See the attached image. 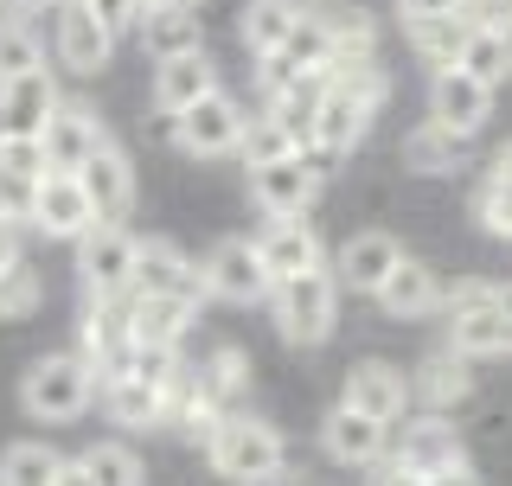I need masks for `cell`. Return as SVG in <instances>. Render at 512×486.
Segmentation results:
<instances>
[{"mask_svg": "<svg viewBox=\"0 0 512 486\" xmlns=\"http://www.w3.org/2000/svg\"><path fill=\"white\" fill-rule=\"evenodd\" d=\"M205 461H212V474H224L231 486H276L288 474V442H282L276 423H263V416L224 410L218 429L205 435Z\"/></svg>", "mask_w": 512, "mask_h": 486, "instance_id": "obj_1", "label": "cell"}, {"mask_svg": "<svg viewBox=\"0 0 512 486\" xmlns=\"http://www.w3.org/2000/svg\"><path fill=\"white\" fill-rule=\"evenodd\" d=\"M90 397H96V371L77 352H45L20 378V410L32 423H77L90 410Z\"/></svg>", "mask_w": 512, "mask_h": 486, "instance_id": "obj_2", "label": "cell"}, {"mask_svg": "<svg viewBox=\"0 0 512 486\" xmlns=\"http://www.w3.org/2000/svg\"><path fill=\"white\" fill-rule=\"evenodd\" d=\"M269 314H276V333L288 346H327L333 327H340V282H333L327 269L276 282L269 288Z\"/></svg>", "mask_w": 512, "mask_h": 486, "instance_id": "obj_3", "label": "cell"}, {"mask_svg": "<svg viewBox=\"0 0 512 486\" xmlns=\"http://www.w3.org/2000/svg\"><path fill=\"white\" fill-rule=\"evenodd\" d=\"M135 231L128 224H90L77 237V282H84L90 301H116L135 282Z\"/></svg>", "mask_w": 512, "mask_h": 486, "instance_id": "obj_4", "label": "cell"}, {"mask_svg": "<svg viewBox=\"0 0 512 486\" xmlns=\"http://www.w3.org/2000/svg\"><path fill=\"white\" fill-rule=\"evenodd\" d=\"M244 122H250V109L237 103L231 90H212V96H199L192 109H180V116H173V148L192 154V160L237 154V141H244Z\"/></svg>", "mask_w": 512, "mask_h": 486, "instance_id": "obj_5", "label": "cell"}, {"mask_svg": "<svg viewBox=\"0 0 512 486\" xmlns=\"http://www.w3.org/2000/svg\"><path fill=\"white\" fill-rule=\"evenodd\" d=\"M269 269H263V256H256V243L250 237H218L212 250H205V263H199V295H212V301H231V307H250V301H269Z\"/></svg>", "mask_w": 512, "mask_h": 486, "instance_id": "obj_6", "label": "cell"}, {"mask_svg": "<svg viewBox=\"0 0 512 486\" xmlns=\"http://www.w3.org/2000/svg\"><path fill=\"white\" fill-rule=\"evenodd\" d=\"M372 116L378 109H365L352 90H340L327 77L320 84V96H314V122H308V154L314 160H340V154H352L365 141V128H372Z\"/></svg>", "mask_w": 512, "mask_h": 486, "instance_id": "obj_7", "label": "cell"}, {"mask_svg": "<svg viewBox=\"0 0 512 486\" xmlns=\"http://www.w3.org/2000/svg\"><path fill=\"white\" fill-rule=\"evenodd\" d=\"M109 141V128H103V116H96L90 103H64L45 116V128H39V148H45V173H77L84 160L96 154Z\"/></svg>", "mask_w": 512, "mask_h": 486, "instance_id": "obj_8", "label": "cell"}, {"mask_svg": "<svg viewBox=\"0 0 512 486\" xmlns=\"http://www.w3.org/2000/svg\"><path fill=\"white\" fill-rule=\"evenodd\" d=\"M493 116V90L487 84H474L468 71H429V122L448 128V135H461V141H474L480 128H487Z\"/></svg>", "mask_w": 512, "mask_h": 486, "instance_id": "obj_9", "label": "cell"}, {"mask_svg": "<svg viewBox=\"0 0 512 486\" xmlns=\"http://www.w3.org/2000/svg\"><path fill=\"white\" fill-rule=\"evenodd\" d=\"M320 173L327 167H320L314 154H288V160H276V167L250 173V199L263 205L269 218H301L320 199Z\"/></svg>", "mask_w": 512, "mask_h": 486, "instance_id": "obj_10", "label": "cell"}, {"mask_svg": "<svg viewBox=\"0 0 512 486\" xmlns=\"http://www.w3.org/2000/svg\"><path fill=\"white\" fill-rule=\"evenodd\" d=\"M340 403L391 429L397 416L410 410V371H404V365H391V359H359V365L346 371V391H340Z\"/></svg>", "mask_w": 512, "mask_h": 486, "instance_id": "obj_11", "label": "cell"}, {"mask_svg": "<svg viewBox=\"0 0 512 486\" xmlns=\"http://www.w3.org/2000/svg\"><path fill=\"white\" fill-rule=\"evenodd\" d=\"M384 461H397L404 474H416V480L429 486V480L455 474V467H468V448H461L455 423H442V416H423V423H404V442H397Z\"/></svg>", "mask_w": 512, "mask_h": 486, "instance_id": "obj_12", "label": "cell"}, {"mask_svg": "<svg viewBox=\"0 0 512 486\" xmlns=\"http://www.w3.org/2000/svg\"><path fill=\"white\" fill-rule=\"evenodd\" d=\"M77 186H84L96 224H122L128 212H135V167H128V154L116 148V141H103V148L77 167Z\"/></svg>", "mask_w": 512, "mask_h": 486, "instance_id": "obj_13", "label": "cell"}, {"mask_svg": "<svg viewBox=\"0 0 512 486\" xmlns=\"http://www.w3.org/2000/svg\"><path fill=\"white\" fill-rule=\"evenodd\" d=\"M250 243H256V256H263L269 282H295V275H308V269H327L320 237H314L308 218H269Z\"/></svg>", "mask_w": 512, "mask_h": 486, "instance_id": "obj_14", "label": "cell"}, {"mask_svg": "<svg viewBox=\"0 0 512 486\" xmlns=\"http://www.w3.org/2000/svg\"><path fill=\"white\" fill-rule=\"evenodd\" d=\"M397 263H404V250H397V237L391 231H352L340 250H333V282L352 288V295H378L384 288V275H391Z\"/></svg>", "mask_w": 512, "mask_h": 486, "instance_id": "obj_15", "label": "cell"}, {"mask_svg": "<svg viewBox=\"0 0 512 486\" xmlns=\"http://www.w3.org/2000/svg\"><path fill=\"white\" fill-rule=\"evenodd\" d=\"M128 295H192V301H205L199 295V263H192L173 237H148V243H135V282H128Z\"/></svg>", "mask_w": 512, "mask_h": 486, "instance_id": "obj_16", "label": "cell"}, {"mask_svg": "<svg viewBox=\"0 0 512 486\" xmlns=\"http://www.w3.org/2000/svg\"><path fill=\"white\" fill-rule=\"evenodd\" d=\"M135 39H141V52L154 64H167V58L205 52V20H199V7H186V0H154V7L141 13Z\"/></svg>", "mask_w": 512, "mask_h": 486, "instance_id": "obj_17", "label": "cell"}, {"mask_svg": "<svg viewBox=\"0 0 512 486\" xmlns=\"http://www.w3.org/2000/svg\"><path fill=\"white\" fill-rule=\"evenodd\" d=\"M128 346H135V339H128V295H116V301H90L84 320H77V359H84L96 378H109V371L122 365Z\"/></svg>", "mask_w": 512, "mask_h": 486, "instance_id": "obj_18", "label": "cell"}, {"mask_svg": "<svg viewBox=\"0 0 512 486\" xmlns=\"http://www.w3.org/2000/svg\"><path fill=\"white\" fill-rule=\"evenodd\" d=\"M96 224L84 186H77V173H45L39 180V199H32V231L58 237V243H77Z\"/></svg>", "mask_w": 512, "mask_h": 486, "instance_id": "obj_19", "label": "cell"}, {"mask_svg": "<svg viewBox=\"0 0 512 486\" xmlns=\"http://www.w3.org/2000/svg\"><path fill=\"white\" fill-rule=\"evenodd\" d=\"M320 448H327V461H333V467H378L384 455H391V429L340 403V410L320 423Z\"/></svg>", "mask_w": 512, "mask_h": 486, "instance_id": "obj_20", "label": "cell"}, {"mask_svg": "<svg viewBox=\"0 0 512 486\" xmlns=\"http://www.w3.org/2000/svg\"><path fill=\"white\" fill-rule=\"evenodd\" d=\"M52 52L64 71L77 77H96L109 64V52H116V39L103 32V20H96L90 7H58V26H52Z\"/></svg>", "mask_w": 512, "mask_h": 486, "instance_id": "obj_21", "label": "cell"}, {"mask_svg": "<svg viewBox=\"0 0 512 486\" xmlns=\"http://www.w3.org/2000/svg\"><path fill=\"white\" fill-rule=\"evenodd\" d=\"M192 314H199L192 295H128V339L135 346H173L180 352Z\"/></svg>", "mask_w": 512, "mask_h": 486, "instance_id": "obj_22", "label": "cell"}, {"mask_svg": "<svg viewBox=\"0 0 512 486\" xmlns=\"http://www.w3.org/2000/svg\"><path fill=\"white\" fill-rule=\"evenodd\" d=\"M64 103L58 84H52V71H26V77H13V84H0V135H39L45 116Z\"/></svg>", "mask_w": 512, "mask_h": 486, "instance_id": "obj_23", "label": "cell"}, {"mask_svg": "<svg viewBox=\"0 0 512 486\" xmlns=\"http://www.w3.org/2000/svg\"><path fill=\"white\" fill-rule=\"evenodd\" d=\"M218 90V64L205 58V52H186V58H167V64H154V109L160 116H180V109H192L199 96H212Z\"/></svg>", "mask_w": 512, "mask_h": 486, "instance_id": "obj_24", "label": "cell"}, {"mask_svg": "<svg viewBox=\"0 0 512 486\" xmlns=\"http://www.w3.org/2000/svg\"><path fill=\"white\" fill-rule=\"evenodd\" d=\"M391 320H423V314H436L442 307V282H436V269L429 263H416V256H404L391 275H384V288L372 295Z\"/></svg>", "mask_w": 512, "mask_h": 486, "instance_id": "obj_25", "label": "cell"}, {"mask_svg": "<svg viewBox=\"0 0 512 486\" xmlns=\"http://www.w3.org/2000/svg\"><path fill=\"white\" fill-rule=\"evenodd\" d=\"M474 391V365L468 359H455V352H429L423 365L410 371V403H429V416H448L461 397Z\"/></svg>", "mask_w": 512, "mask_h": 486, "instance_id": "obj_26", "label": "cell"}, {"mask_svg": "<svg viewBox=\"0 0 512 486\" xmlns=\"http://www.w3.org/2000/svg\"><path fill=\"white\" fill-rule=\"evenodd\" d=\"M448 352L455 359H512V320L500 307H474V314H448Z\"/></svg>", "mask_w": 512, "mask_h": 486, "instance_id": "obj_27", "label": "cell"}, {"mask_svg": "<svg viewBox=\"0 0 512 486\" xmlns=\"http://www.w3.org/2000/svg\"><path fill=\"white\" fill-rule=\"evenodd\" d=\"M295 26H301V7H295V0H244V13H237V39L250 45V58L282 52V39Z\"/></svg>", "mask_w": 512, "mask_h": 486, "instance_id": "obj_28", "label": "cell"}, {"mask_svg": "<svg viewBox=\"0 0 512 486\" xmlns=\"http://www.w3.org/2000/svg\"><path fill=\"white\" fill-rule=\"evenodd\" d=\"M455 71H468L474 84H487V90H500L512 77V32L506 26H474L468 45H461V58H455Z\"/></svg>", "mask_w": 512, "mask_h": 486, "instance_id": "obj_29", "label": "cell"}, {"mask_svg": "<svg viewBox=\"0 0 512 486\" xmlns=\"http://www.w3.org/2000/svg\"><path fill=\"white\" fill-rule=\"evenodd\" d=\"M461 160H468V141L448 135V128H436V122H423V128L404 135V167L410 173H455Z\"/></svg>", "mask_w": 512, "mask_h": 486, "instance_id": "obj_30", "label": "cell"}, {"mask_svg": "<svg viewBox=\"0 0 512 486\" xmlns=\"http://www.w3.org/2000/svg\"><path fill=\"white\" fill-rule=\"evenodd\" d=\"M327 45H333V64H359V58H378V20L365 7H333L327 20Z\"/></svg>", "mask_w": 512, "mask_h": 486, "instance_id": "obj_31", "label": "cell"}, {"mask_svg": "<svg viewBox=\"0 0 512 486\" xmlns=\"http://www.w3.org/2000/svg\"><path fill=\"white\" fill-rule=\"evenodd\" d=\"M96 391H103L109 423H122V429H160V391H148V384H135V378H103Z\"/></svg>", "mask_w": 512, "mask_h": 486, "instance_id": "obj_32", "label": "cell"}, {"mask_svg": "<svg viewBox=\"0 0 512 486\" xmlns=\"http://www.w3.org/2000/svg\"><path fill=\"white\" fill-rule=\"evenodd\" d=\"M461 45H468V26L455 20V13H442V20H410V52L429 64V71H448V64L461 58Z\"/></svg>", "mask_w": 512, "mask_h": 486, "instance_id": "obj_33", "label": "cell"}, {"mask_svg": "<svg viewBox=\"0 0 512 486\" xmlns=\"http://www.w3.org/2000/svg\"><path fill=\"white\" fill-rule=\"evenodd\" d=\"M244 384H250V359H244V352H237V346H218L212 359L199 365V391L212 397L218 410H231V403L244 397Z\"/></svg>", "mask_w": 512, "mask_h": 486, "instance_id": "obj_34", "label": "cell"}, {"mask_svg": "<svg viewBox=\"0 0 512 486\" xmlns=\"http://www.w3.org/2000/svg\"><path fill=\"white\" fill-rule=\"evenodd\" d=\"M58 461L64 455L52 442H13L7 455H0V486H52Z\"/></svg>", "mask_w": 512, "mask_h": 486, "instance_id": "obj_35", "label": "cell"}, {"mask_svg": "<svg viewBox=\"0 0 512 486\" xmlns=\"http://www.w3.org/2000/svg\"><path fill=\"white\" fill-rule=\"evenodd\" d=\"M77 461H84V474L96 486H148V480H141V455L128 442H90Z\"/></svg>", "mask_w": 512, "mask_h": 486, "instance_id": "obj_36", "label": "cell"}, {"mask_svg": "<svg viewBox=\"0 0 512 486\" xmlns=\"http://www.w3.org/2000/svg\"><path fill=\"white\" fill-rule=\"evenodd\" d=\"M237 154H244V167L256 173V167H276V160L301 154V148H295V135H288L282 122H269V116H250V122H244V141H237Z\"/></svg>", "mask_w": 512, "mask_h": 486, "instance_id": "obj_37", "label": "cell"}, {"mask_svg": "<svg viewBox=\"0 0 512 486\" xmlns=\"http://www.w3.org/2000/svg\"><path fill=\"white\" fill-rule=\"evenodd\" d=\"M39 301H45V282H39V269H32V263L0 269V320H26V314H39Z\"/></svg>", "mask_w": 512, "mask_h": 486, "instance_id": "obj_38", "label": "cell"}, {"mask_svg": "<svg viewBox=\"0 0 512 486\" xmlns=\"http://www.w3.org/2000/svg\"><path fill=\"white\" fill-rule=\"evenodd\" d=\"M45 64V45L32 39V32L20 20H7L0 26V84H13V77H26V71H39Z\"/></svg>", "mask_w": 512, "mask_h": 486, "instance_id": "obj_39", "label": "cell"}, {"mask_svg": "<svg viewBox=\"0 0 512 486\" xmlns=\"http://www.w3.org/2000/svg\"><path fill=\"white\" fill-rule=\"evenodd\" d=\"M333 84L352 90L365 109H384V96H391V77H384L378 58H359V64H333Z\"/></svg>", "mask_w": 512, "mask_h": 486, "instance_id": "obj_40", "label": "cell"}, {"mask_svg": "<svg viewBox=\"0 0 512 486\" xmlns=\"http://www.w3.org/2000/svg\"><path fill=\"white\" fill-rule=\"evenodd\" d=\"M0 173L45 180V148H39V135H0Z\"/></svg>", "mask_w": 512, "mask_h": 486, "instance_id": "obj_41", "label": "cell"}, {"mask_svg": "<svg viewBox=\"0 0 512 486\" xmlns=\"http://www.w3.org/2000/svg\"><path fill=\"white\" fill-rule=\"evenodd\" d=\"M32 199H39V180H20V173H0V224L26 231V224H32Z\"/></svg>", "mask_w": 512, "mask_h": 486, "instance_id": "obj_42", "label": "cell"}, {"mask_svg": "<svg viewBox=\"0 0 512 486\" xmlns=\"http://www.w3.org/2000/svg\"><path fill=\"white\" fill-rule=\"evenodd\" d=\"M474 218H480V231H487V237H512V192H500L493 180H480Z\"/></svg>", "mask_w": 512, "mask_h": 486, "instance_id": "obj_43", "label": "cell"}, {"mask_svg": "<svg viewBox=\"0 0 512 486\" xmlns=\"http://www.w3.org/2000/svg\"><path fill=\"white\" fill-rule=\"evenodd\" d=\"M154 0H90V13L103 20V32L109 39H122V32H135L141 26V13H148Z\"/></svg>", "mask_w": 512, "mask_h": 486, "instance_id": "obj_44", "label": "cell"}, {"mask_svg": "<svg viewBox=\"0 0 512 486\" xmlns=\"http://www.w3.org/2000/svg\"><path fill=\"white\" fill-rule=\"evenodd\" d=\"M442 307H448V314H474V307H493V282H455V288H442Z\"/></svg>", "mask_w": 512, "mask_h": 486, "instance_id": "obj_45", "label": "cell"}, {"mask_svg": "<svg viewBox=\"0 0 512 486\" xmlns=\"http://www.w3.org/2000/svg\"><path fill=\"white\" fill-rule=\"evenodd\" d=\"M404 7V20H442V13H455L461 0H397Z\"/></svg>", "mask_w": 512, "mask_h": 486, "instance_id": "obj_46", "label": "cell"}, {"mask_svg": "<svg viewBox=\"0 0 512 486\" xmlns=\"http://www.w3.org/2000/svg\"><path fill=\"white\" fill-rule=\"evenodd\" d=\"M13 263H26V250H20V231H13V224H0V269H13Z\"/></svg>", "mask_w": 512, "mask_h": 486, "instance_id": "obj_47", "label": "cell"}, {"mask_svg": "<svg viewBox=\"0 0 512 486\" xmlns=\"http://www.w3.org/2000/svg\"><path fill=\"white\" fill-rule=\"evenodd\" d=\"M52 486H96V480L84 474V461H71V455H64V461H58V474H52Z\"/></svg>", "mask_w": 512, "mask_h": 486, "instance_id": "obj_48", "label": "cell"}, {"mask_svg": "<svg viewBox=\"0 0 512 486\" xmlns=\"http://www.w3.org/2000/svg\"><path fill=\"white\" fill-rule=\"evenodd\" d=\"M487 180H493V186H500V192H512V141H506V148H500V154H493V167H487Z\"/></svg>", "mask_w": 512, "mask_h": 486, "instance_id": "obj_49", "label": "cell"}, {"mask_svg": "<svg viewBox=\"0 0 512 486\" xmlns=\"http://www.w3.org/2000/svg\"><path fill=\"white\" fill-rule=\"evenodd\" d=\"M372 486H423V480H416V474H404V467H397V461H378Z\"/></svg>", "mask_w": 512, "mask_h": 486, "instance_id": "obj_50", "label": "cell"}, {"mask_svg": "<svg viewBox=\"0 0 512 486\" xmlns=\"http://www.w3.org/2000/svg\"><path fill=\"white\" fill-rule=\"evenodd\" d=\"M295 7L308 13V20H327V13H333V7H346V0H295Z\"/></svg>", "mask_w": 512, "mask_h": 486, "instance_id": "obj_51", "label": "cell"}, {"mask_svg": "<svg viewBox=\"0 0 512 486\" xmlns=\"http://www.w3.org/2000/svg\"><path fill=\"white\" fill-rule=\"evenodd\" d=\"M429 486H480L474 467H455V474H442V480H429Z\"/></svg>", "mask_w": 512, "mask_h": 486, "instance_id": "obj_52", "label": "cell"}, {"mask_svg": "<svg viewBox=\"0 0 512 486\" xmlns=\"http://www.w3.org/2000/svg\"><path fill=\"white\" fill-rule=\"evenodd\" d=\"M0 7H7L13 20H20V13H39V7H52V0H0Z\"/></svg>", "mask_w": 512, "mask_h": 486, "instance_id": "obj_53", "label": "cell"}, {"mask_svg": "<svg viewBox=\"0 0 512 486\" xmlns=\"http://www.w3.org/2000/svg\"><path fill=\"white\" fill-rule=\"evenodd\" d=\"M493 307H500V314L512 320V282H493Z\"/></svg>", "mask_w": 512, "mask_h": 486, "instance_id": "obj_54", "label": "cell"}, {"mask_svg": "<svg viewBox=\"0 0 512 486\" xmlns=\"http://www.w3.org/2000/svg\"><path fill=\"white\" fill-rule=\"evenodd\" d=\"M500 26H506V32H512V0H500Z\"/></svg>", "mask_w": 512, "mask_h": 486, "instance_id": "obj_55", "label": "cell"}, {"mask_svg": "<svg viewBox=\"0 0 512 486\" xmlns=\"http://www.w3.org/2000/svg\"><path fill=\"white\" fill-rule=\"evenodd\" d=\"M52 7H90V0H52Z\"/></svg>", "mask_w": 512, "mask_h": 486, "instance_id": "obj_56", "label": "cell"}, {"mask_svg": "<svg viewBox=\"0 0 512 486\" xmlns=\"http://www.w3.org/2000/svg\"><path fill=\"white\" fill-rule=\"evenodd\" d=\"M7 20H13V13H7V7H0V26H7Z\"/></svg>", "mask_w": 512, "mask_h": 486, "instance_id": "obj_57", "label": "cell"}, {"mask_svg": "<svg viewBox=\"0 0 512 486\" xmlns=\"http://www.w3.org/2000/svg\"><path fill=\"white\" fill-rule=\"evenodd\" d=\"M186 7H199V0H186Z\"/></svg>", "mask_w": 512, "mask_h": 486, "instance_id": "obj_58", "label": "cell"}]
</instances>
